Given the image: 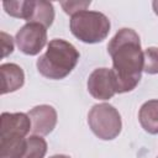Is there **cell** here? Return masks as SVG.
I'll use <instances>...</instances> for the list:
<instances>
[{
	"mask_svg": "<svg viewBox=\"0 0 158 158\" xmlns=\"http://www.w3.org/2000/svg\"><path fill=\"white\" fill-rule=\"evenodd\" d=\"M79 53L69 42L56 38L48 44L44 54L37 60L38 72L49 79H62L67 77L77 65Z\"/></svg>",
	"mask_w": 158,
	"mask_h": 158,
	"instance_id": "2",
	"label": "cell"
},
{
	"mask_svg": "<svg viewBox=\"0 0 158 158\" xmlns=\"http://www.w3.org/2000/svg\"><path fill=\"white\" fill-rule=\"evenodd\" d=\"M1 75L10 78V79L2 81V84L7 83L5 86H2V90H1L2 94L7 93V91H14V90L19 89L20 86H22V84H23V72L16 64L1 65Z\"/></svg>",
	"mask_w": 158,
	"mask_h": 158,
	"instance_id": "11",
	"label": "cell"
},
{
	"mask_svg": "<svg viewBox=\"0 0 158 158\" xmlns=\"http://www.w3.org/2000/svg\"><path fill=\"white\" fill-rule=\"evenodd\" d=\"M139 122L147 132L158 133V100H149L142 105Z\"/></svg>",
	"mask_w": 158,
	"mask_h": 158,
	"instance_id": "9",
	"label": "cell"
},
{
	"mask_svg": "<svg viewBox=\"0 0 158 158\" xmlns=\"http://www.w3.org/2000/svg\"><path fill=\"white\" fill-rule=\"evenodd\" d=\"M51 158H69V157H67V156H53V157H51Z\"/></svg>",
	"mask_w": 158,
	"mask_h": 158,
	"instance_id": "17",
	"label": "cell"
},
{
	"mask_svg": "<svg viewBox=\"0 0 158 158\" xmlns=\"http://www.w3.org/2000/svg\"><path fill=\"white\" fill-rule=\"evenodd\" d=\"M54 17L53 6L48 1H33L32 12L28 19V22H36L43 25L46 28L52 25Z\"/></svg>",
	"mask_w": 158,
	"mask_h": 158,
	"instance_id": "10",
	"label": "cell"
},
{
	"mask_svg": "<svg viewBox=\"0 0 158 158\" xmlns=\"http://www.w3.org/2000/svg\"><path fill=\"white\" fill-rule=\"evenodd\" d=\"M107 51L112 57L111 73L116 93L132 90L138 84L144 65L138 35L131 28L120 30L110 41Z\"/></svg>",
	"mask_w": 158,
	"mask_h": 158,
	"instance_id": "1",
	"label": "cell"
},
{
	"mask_svg": "<svg viewBox=\"0 0 158 158\" xmlns=\"http://www.w3.org/2000/svg\"><path fill=\"white\" fill-rule=\"evenodd\" d=\"M33 1H5L4 7L7 14L15 17H21L28 21L32 12Z\"/></svg>",
	"mask_w": 158,
	"mask_h": 158,
	"instance_id": "12",
	"label": "cell"
},
{
	"mask_svg": "<svg viewBox=\"0 0 158 158\" xmlns=\"http://www.w3.org/2000/svg\"><path fill=\"white\" fill-rule=\"evenodd\" d=\"M70 30L75 37L86 43L100 42L109 35V19L96 11H80L72 16Z\"/></svg>",
	"mask_w": 158,
	"mask_h": 158,
	"instance_id": "4",
	"label": "cell"
},
{
	"mask_svg": "<svg viewBox=\"0 0 158 158\" xmlns=\"http://www.w3.org/2000/svg\"><path fill=\"white\" fill-rule=\"evenodd\" d=\"M88 89L90 94L96 99L100 100L110 99L116 93L111 70L106 68L95 69L89 77Z\"/></svg>",
	"mask_w": 158,
	"mask_h": 158,
	"instance_id": "7",
	"label": "cell"
},
{
	"mask_svg": "<svg viewBox=\"0 0 158 158\" xmlns=\"http://www.w3.org/2000/svg\"><path fill=\"white\" fill-rule=\"evenodd\" d=\"M28 117L31 120V130L33 133L47 135L49 133L56 125L57 114L52 106L42 105L37 106L30 111Z\"/></svg>",
	"mask_w": 158,
	"mask_h": 158,
	"instance_id": "8",
	"label": "cell"
},
{
	"mask_svg": "<svg viewBox=\"0 0 158 158\" xmlns=\"http://www.w3.org/2000/svg\"><path fill=\"white\" fill-rule=\"evenodd\" d=\"M31 128V120L25 114H2L1 116V158H22Z\"/></svg>",
	"mask_w": 158,
	"mask_h": 158,
	"instance_id": "3",
	"label": "cell"
},
{
	"mask_svg": "<svg viewBox=\"0 0 158 158\" xmlns=\"http://www.w3.org/2000/svg\"><path fill=\"white\" fill-rule=\"evenodd\" d=\"M153 9H154L156 14L158 15V1H154V2H153Z\"/></svg>",
	"mask_w": 158,
	"mask_h": 158,
	"instance_id": "16",
	"label": "cell"
},
{
	"mask_svg": "<svg viewBox=\"0 0 158 158\" xmlns=\"http://www.w3.org/2000/svg\"><path fill=\"white\" fill-rule=\"evenodd\" d=\"M143 57H144L143 69L151 74L158 73V48L154 47L147 48L143 53Z\"/></svg>",
	"mask_w": 158,
	"mask_h": 158,
	"instance_id": "14",
	"label": "cell"
},
{
	"mask_svg": "<svg viewBox=\"0 0 158 158\" xmlns=\"http://www.w3.org/2000/svg\"><path fill=\"white\" fill-rule=\"evenodd\" d=\"M47 41L46 27L41 23L28 22L16 35V42L19 48L30 56L37 54Z\"/></svg>",
	"mask_w": 158,
	"mask_h": 158,
	"instance_id": "6",
	"label": "cell"
},
{
	"mask_svg": "<svg viewBox=\"0 0 158 158\" xmlns=\"http://www.w3.org/2000/svg\"><path fill=\"white\" fill-rule=\"evenodd\" d=\"M90 5V1H68V2H62V6L64 7L67 14H72V16L77 12L84 11L85 7Z\"/></svg>",
	"mask_w": 158,
	"mask_h": 158,
	"instance_id": "15",
	"label": "cell"
},
{
	"mask_svg": "<svg viewBox=\"0 0 158 158\" xmlns=\"http://www.w3.org/2000/svg\"><path fill=\"white\" fill-rule=\"evenodd\" d=\"M93 132L101 139H112L121 131V118L116 109L109 104L95 105L88 116Z\"/></svg>",
	"mask_w": 158,
	"mask_h": 158,
	"instance_id": "5",
	"label": "cell"
},
{
	"mask_svg": "<svg viewBox=\"0 0 158 158\" xmlns=\"http://www.w3.org/2000/svg\"><path fill=\"white\" fill-rule=\"evenodd\" d=\"M47 149V144L43 138L32 136L27 138L26 152L22 158H43Z\"/></svg>",
	"mask_w": 158,
	"mask_h": 158,
	"instance_id": "13",
	"label": "cell"
}]
</instances>
